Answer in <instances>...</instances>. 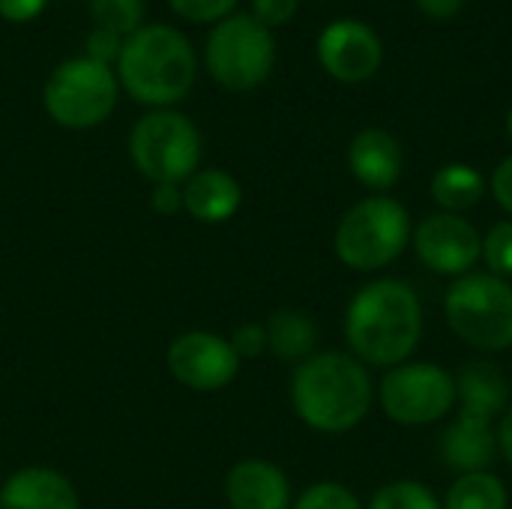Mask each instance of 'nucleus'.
I'll use <instances>...</instances> for the list:
<instances>
[{"label":"nucleus","mask_w":512,"mask_h":509,"mask_svg":"<svg viewBox=\"0 0 512 509\" xmlns=\"http://www.w3.org/2000/svg\"><path fill=\"white\" fill-rule=\"evenodd\" d=\"M483 195H486V180L471 165L453 162L438 168V174L432 177V198L444 207V213L471 210L474 204H480Z\"/></svg>","instance_id":"aec40b11"},{"label":"nucleus","mask_w":512,"mask_h":509,"mask_svg":"<svg viewBox=\"0 0 512 509\" xmlns=\"http://www.w3.org/2000/svg\"><path fill=\"white\" fill-rule=\"evenodd\" d=\"M423 336V309L411 285L378 279L357 291L345 312V339L363 366H402Z\"/></svg>","instance_id":"f257e3e1"},{"label":"nucleus","mask_w":512,"mask_h":509,"mask_svg":"<svg viewBox=\"0 0 512 509\" xmlns=\"http://www.w3.org/2000/svg\"><path fill=\"white\" fill-rule=\"evenodd\" d=\"M195 75V48L177 27L141 24L123 39L117 81L138 105L171 108L192 90Z\"/></svg>","instance_id":"7ed1b4c3"},{"label":"nucleus","mask_w":512,"mask_h":509,"mask_svg":"<svg viewBox=\"0 0 512 509\" xmlns=\"http://www.w3.org/2000/svg\"><path fill=\"white\" fill-rule=\"evenodd\" d=\"M243 204V186L234 174L222 168L195 171L183 183V210L204 222V225H222L228 222Z\"/></svg>","instance_id":"2eb2a0df"},{"label":"nucleus","mask_w":512,"mask_h":509,"mask_svg":"<svg viewBox=\"0 0 512 509\" xmlns=\"http://www.w3.org/2000/svg\"><path fill=\"white\" fill-rule=\"evenodd\" d=\"M300 0H252V15L264 24V27H279L288 24L297 12Z\"/></svg>","instance_id":"c85d7f7f"},{"label":"nucleus","mask_w":512,"mask_h":509,"mask_svg":"<svg viewBox=\"0 0 512 509\" xmlns=\"http://www.w3.org/2000/svg\"><path fill=\"white\" fill-rule=\"evenodd\" d=\"M0 509H81L72 480L54 468H21L0 489Z\"/></svg>","instance_id":"4468645a"},{"label":"nucleus","mask_w":512,"mask_h":509,"mask_svg":"<svg viewBox=\"0 0 512 509\" xmlns=\"http://www.w3.org/2000/svg\"><path fill=\"white\" fill-rule=\"evenodd\" d=\"M291 509H363L357 495L348 492L342 483H315L309 486Z\"/></svg>","instance_id":"b1692460"},{"label":"nucleus","mask_w":512,"mask_h":509,"mask_svg":"<svg viewBox=\"0 0 512 509\" xmlns=\"http://www.w3.org/2000/svg\"><path fill=\"white\" fill-rule=\"evenodd\" d=\"M495 435H498V447H501L504 459L512 465V408H507V414H504V420H501Z\"/></svg>","instance_id":"72a5a7b5"},{"label":"nucleus","mask_w":512,"mask_h":509,"mask_svg":"<svg viewBox=\"0 0 512 509\" xmlns=\"http://www.w3.org/2000/svg\"><path fill=\"white\" fill-rule=\"evenodd\" d=\"M321 66L345 84H360L381 69L384 48L378 33L363 21H333L318 36Z\"/></svg>","instance_id":"f8f14e48"},{"label":"nucleus","mask_w":512,"mask_h":509,"mask_svg":"<svg viewBox=\"0 0 512 509\" xmlns=\"http://www.w3.org/2000/svg\"><path fill=\"white\" fill-rule=\"evenodd\" d=\"M120 51H123V36L108 33V30H99V27H93V30L87 33L84 57H90V60H96V63H105V66H117Z\"/></svg>","instance_id":"bb28decb"},{"label":"nucleus","mask_w":512,"mask_h":509,"mask_svg":"<svg viewBox=\"0 0 512 509\" xmlns=\"http://www.w3.org/2000/svg\"><path fill=\"white\" fill-rule=\"evenodd\" d=\"M291 405L297 417L327 435L354 429L372 405V381L366 366L339 351L306 357L291 378Z\"/></svg>","instance_id":"f03ea898"},{"label":"nucleus","mask_w":512,"mask_h":509,"mask_svg":"<svg viewBox=\"0 0 512 509\" xmlns=\"http://www.w3.org/2000/svg\"><path fill=\"white\" fill-rule=\"evenodd\" d=\"M369 509H444L441 501L414 480H396L375 492Z\"/></svg>","instance_id":"5701e85b"},{"label":"nucleus","mask_w":512,"mask_h":509,"mask_svg":"<svg viewBox=\"0 0 512 509\" xmlns=\"http://www.w3.org/2000/svg\"><path fill=\"white\" fill-rule=\"evenodd\" d=\"M411 240L408 210L384 195L354 204L336 228V255L351 270L369 273L393 264Z\"/></svg>","instance_id":"0eeeda50"},{"label":"nucleus","mask_w":512,"mask_h":509,"mask_svg":"<svg viewBox=\"0 0 512 509\" xmlns=\"http://www.w3.org/2000/svg\"><path fill=\"white\" fill-rule=\"evenodd\" d=\"M168 6L195 24H219L222 18L234 15L237 0H168Z\"/></svg>","instance_id":"a878e982"},{"label":"nucleus","mask_w":512,"mask_h":509,"mask_svg":"<svg viewBox=\"0 0 512 509\" xmlns=\"http://www.w3.org/2000/svg\"><path fill=\"white\" fill-rule=\"evenodd\" d=\"M456 402H459V411L495 420L501 411H507L510 384L498 366L486 360H474L456 378Z\"/></svg>","instance_id":"a211bd4d"},{"label":"nucleus","mask_w":512,"mask_h":509,"mask_svg":"<svg viewBox=\"0 0 512 509\" xmlns=\"http://www.w3.org/2000/svg\"><path fill=\"white\" fill-rule=\"evenodd\" d=\"M117 96L120 81L114 66L84 54L63 60L42 87V105L63 129H93L105 123L117 108Z\"/></svg>","instance_id":"39448f33"},{"label":"nucleus","mask_w":512,"mask_h":509,"mask_svg":"<svg viewBox=\"0 0 512 509\" xmlns=\"http://www.w3.org/2000/svg\"><path fill=\"white\" fill-rule=\"evenodd\" d=\"M153 210L162 216H174L177 210H183V186L174 183H159L153 186Z\"/></svg>","instance_id":"7c9ffc66"},{"label":"nucleus","mask_w":512,"mask_h":509,"mask_svg":"<svg viewBox=\"0 0 512 509\" xmlns=\"http://www.w3.org/2000/svg\"><path fill=\"white\" fill-rule=\"evenodd\" d=\"M351 174L369 189H390L402 177V147L387 129H363L348 147Z\"/></svg>","instance_id":"dca6fc26"},{"label":"nucleus","mask_w":512,"mask_h":509,"mask_svg":"<svg viewBox=\"0 0 512 509\" xmlns=\"http://www.w3.org/2000/svg\"><path fill=\"white\" fill-rule=\"evenodd\" d=\"M90 18L99 30L126 39L144 21V0H90Z\"/></svg>","instance_id":"4be33fe9"},{"label":"nucleus","mask_w":512,"mask_h":509,"mask_svg":"<svg viewBox=\"0 0 512 509\" xmlns=\"http://www.w3.org/2000/svg\"><path fill=\"white\" fill-rule=\"evenodd\" d=\"M507 129H510V138H512V108H510V114H507Z\"/></svg>","instance_id":"f704fd0d"},{"label":"nucleus","mask_w":512,"mask_h":509,"mask_svg":"<svg viewBox=\"0 0 512 509\" xmlns=\"http://www.w3.org/2000/svg\"><path fill=\"white\" fill-rule=\"evenodd\" d=\"M204 63L216 84L234 93L255 90L264 84L276 63V45L270 27H264L252 12H234L222 18L204 45Z\"/></svg>","instance_id":"423d86ee"},{"label":"nucleus","mask_w":512,"mask_h":509,"mask_svg":"<svg viewBox=\"0 0 512 509\" xmlns=\"http://www.w3.org/2000/svg\"><path fill=\"white\" fill-rule=\"evenodd\" d=\"M492 195L512 216V156H507L492 174Z\"/></svg>","instance_id":"2f4dec72"},{"label":"nucleus","mask_w":512,"mask_h":509,"mask_svg":"<svg viewBox=\"0 0 512 509\" xmlns=\"http://www.w3.org/2000/svg\"><path fill=\"white\" fill-rule=\"evenodd\" d=\"M456 405V378L435 363L393 366L381 381V408L402 426H429Z\"/></svg>","instance_id":"1a4fd4ad"},{"label":"nucleus","mask_w":512,"mask_h":509,"mask_svg":"<svg viewBox=\"0 0 512 509\" xmlns=\"http://www.w3.org/2000/svg\"><path fill=\"white\" fill-rule=\"evenodd\" d=\"M267 348L279 360H306L312 357V348L318 342V327L315 321L300 312V309H279L267 318Z\"/></svg>","instance_id":"6ab92c4d"},{"label":"nucleus","mask_w":512,"mask_h":509,"mask_svg":"<svg viewBox=\"0 0 512 509\" xmlns=\"http://www.w3.org/2000/svg\"><path fill=\"white\" fill-rule=\"evenodd\" d=\"M498 450V435L492 432V420L459 411L456 423L441 438V456L453 471L480 474L492 465Z\"/></svg>","instance_id":"f3484780"},{"label":"nucleus","mask_w":512,"mask_h":509,"mask_svg":"<svg viewBox=\"0 0 512 509\" xmlns=\"http://www.w3.org/2000/svg\"><path fill=\"white\" fill-rule=\"evenodd\" d=\"M510 498L498 477L489 471L480 474H462L453 489L447 492L444 509H507Z\"/></svg>","instance_id":"412c9836"},{"label":"nucleus","mask_w":512,"mask_h":509,"mask_svg":"<svg viewBox=\"0 0 512 509\" xmlns=\"http://www.w3.org/2000/svg\"><path fill=\"white\" fill-rule=\"evenodd\" d=\"M417 6L435 21H450L462 12L465 0H417Z\"/></svg>","instance_id":"473e14b6"},{"label":"nucleus","mask_w":512,"mask_h":509,"mask_svg":"<svg viewBox=\"0 0 512 509\" xmlns=\"http://www.w3.org/2000/svg\"><path fill=\"white\" fill-rule=\"evenodd\" d=\"M483 258L492 267V276L498 279L512 276V222H498L483 237Z\"/></svg>","instance_id":"393cba45"},{"label":"nucleus","mask_w":512,"mask_h":509,"mask_svg":"<svg viewBox=\"0 0 512 509\" xmlns=\"http://www.w3.org/2000/svg\"><path fill=\"white\" fill-rule=\"evenodd\" d=\"M168 372L195 393H216L237 378L240 357L225 336L189 330L168 345Z\"/></svg>","instance_id":"9d476101"},{"label":"nucleus","mask_w":512,"mask_h":509,"mask_svg":"<svg viewBox=\"0 0 512 509\" xmlns=\"http://www.w3.org/2000/svg\"><path fill=\"white\" fill-rule=\"evenodd\" d=\"M453 333L477 351L512 348V285L492 273L462 276L444 300Z\"/></svg>","instance_id":"6e6552de"},{"label":"nucleus","mask_w":512,"mask_h":509,"mask_svg":"<svg viewBox=\"0 0 512 509\" xmlns=\"http://www.w3.org/2000/svg\"><path fill=\"white\" fill-rule=\"evenodd\" d=\"M129 156L141 177L153 186L186 183L201 162L198 126L171 108H153L135 120L129 132Z\"/></svg>","instance_id":"20e7f679"},{"label":"nucleus","mask_w":512,"mask_h":509,"mask_svg":"<svg viewBox=\"0 0 512 509\" xmlns=\"http://www.w3.org/2000/svg\"><path fill=\"white\" fill-rule=\"evenodd\" d=\"M420 261L444 276H468L483 258V237L459 213H432L414 231Z\"/></svg>","instance_id":"9b49d317"},{"label":"nucleus","mask_w":512,"mask_h":509,"mask_svg":"<svg viewBox=\"0 0 512 509\" xmlns=\"http://www.w3.org/2000/svg\"><path fill=\"white\" fill-rule=\"evenodd\" d=\"M45 6L48 0H0V18L12 24H24V21L39 18Z\"/></svg>","instance_id":"c756f323"},{"label":"nucleus","mask_w":512,"mask_h":509,"mask_svg":"<svg viewBox=\"0 0 512 509\" xmlns=\"http://www.w3.org/2000/svg\"><path fill=\"white\" fill-rule=\"evenodd\" d=\"M228 342L240 360H255L267 351V330H264V324H243L234 330V336Z\"/></svg>","instance_id":"cd10ccee"},{"label":"nucleus","mask_w":512,"mask_h":509,"mask_svg":"<svg viewBox=\"0 0 512 509\" xmlns=\"http://www.w3.org/2000/svg\"><path fill=\"white\" fill-rule=\"evenodd\" d=\"M225 498L231 509H291V483L264 459H243L228 471Z\"/></svg>","instance_id":"ddd939ff"}]
</instances>
